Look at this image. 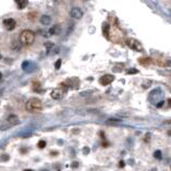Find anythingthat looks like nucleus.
Masks as SVG:
<instances>
[{"instance_id":"nucleus-17","label":"nucleus","mask_w":171,"mask_h":171,"mask_svg":"<svg viewBox=\"0 0 171 171\" xmlns=\"http://www.w3.org/2000/svg\"><path fill=\"white\" fill-rule=\"evenodd\" d=\"M123 67H124V65H123L122 63L115 64V67H113V71L115 72V73H121V72L123 71Z\"/></svg>"},{"instance_id":"nucleus-32","label":"nucleus","mask_w":171,"mask_h":171,"mask_svg":"<svg viewBox=\"0 0 171 171\" xmlns=\"http://www.w3.org/2000/svg\"><path fill=\"white\" fill-rule=\"evenodd\" d=\"M124 165H125V164H124V161H120V164H119V167H121V168H123V167H124Z\"/></svg>"},{"instance_id":"nucleus-13","label":"nucleus","mask_w":171,"mask_h":171,"mask_svg":"<svg viewBox=\"0 0 171 171\" xmlns=\"http://www.w3.org/2000/svg\"><path fill=\"white\" fill-rule=\"evenodd\" d=\"M102 30H103V34L105 36L106 38H109V30H110V26L108 25V23H104L102 26Z\"/></svg>"},{"instance_id":"nucleus-7","label":"nucleus","mask_w":171,"mask_h":171,"mask_svg":"<svg viewBox=\"0 0 171 171\" xmlns=\"http://www.w3.org/2000/svg\"><path fill=\"white\" fill-rule=\"evenodd\" d=\"M21 69L26 72V73H32V72L36 71L38 65L32 61H24L21 63Z\"/></svg>"},{"instance_id":"nucleus-30","label":"nucleus","mask_w":171,"mask_h":171,"mask_svg":"<svg viewBox=\"0 0 171 171\" xmlns=\"http://www.w3.org/2000/svg\"><path fill=\"white\" fill-rule=\"evenodd\" d=\"M150 136H151V134H147L146 138H144V141H149V140H150Z\"/></svg>"},{"instance_id":"nucleus-10","label":"nucleus","mask_w":171,"mask_h":171,"mask_svg":"<svg viewBox=\"0 0 171 171\" xmlns=\"http://www.w3.org/2000/svg\"><path fill=\"white\" fill-rule=\"evenodd\" d=\"M115 80V77L113 76V75H104V76H102L100 78V84H102V86H108L109 84H111V82Z\"/></svg>"},{"instance_id":"nucleus-12","label":"nucleus","mask_w":171,"mask_h":171,"mask_svg":"<svg viewBox=\"0 0 171 171\" xmlns=\"http://www.w3.org/2000/svg\"><path fill=\"white\" fill-rule=\"evenodd\" d=\"M138 61H139V63H140L141 65H143V67H148V65L153 63V59L150 58V57H142V58H140Z\"/></svg>"},{"instance_id":"nucleus-1","label":"nucleus","mask_w":171,"mask_h":171,"mask_svg":"<svg viewBox=\"0 0 171 171\" xmlns=\"http://www.w3.org/2000/svg\"><path fill=\"white\" fill-rule=\"evenodd\" d=\"M42 108H43L42 101L36 97H32L26 103V109L28 110L29 113H40Z\"/></svg>"},{"instance_id":"nucleus-8","label":"nucleus","mask_w":171,"mask_h":171,"mask_svg":"<svg viewBox=\"0 0 171 171\" xmlns=\"http://www.w3.org/2000/svg\"><path fill=\"white\" fill-rule=\"evenodd\" d=\"M71 16L74 19H80V18L84 16V11L81 8L79 7H74V8L71 10Z\"/></svg>"},{"instance_id":"nucleus-4","label":"nucleus","mask_w":171,"mask_h":171,"mask_svg":"<svg viewBox=\"0 0 171 171\" xmlns=\"http://www.w3.org/2000/svg\"><path fill=\"white\" fill-rule=\"evenodd\" d=\"M163 98H164V93L159 88L151 91V93L149 94V101L154 105H157L159 102L164 101Z\"/></svg>"},{"instance_id":"nucleus-25","label":"nucleus","mask_w":171,"mask_h":171,"mask_svg":"<svg viewBox=\"0 0 171 171\" xmlns=\"http://www.w3.org/2000/svg\"><path fill=\"white\" fill-rule=\"evenodd\" d=\"M71 167H72L73 169L78 168V167H79V163H78V161H73V163L71 164Z\"/></svg>"},{"instance_id":"nucleus-6","label":"nucleus","mask_w":171,"mask_h":171,"mask_svg":"<svg viewBox=\"0 0 171 171\" xmlns=\"http://www.w3.org/2000/svg\"><path fill=\"white\" fill-rule=\"evenodd\" d=\"M125 43H126V45H127L130 49H133V50L139 51V53L143 51V46H142V44H141L140 42L138 41V40H136V38H127V40H126Z\"/></svg>"},{"instance_id":"nucleus-38","label":"nucleus","mask_w":171,"mask_h":171,"mask_svg":"<svg viewBox=\"0 0 171 171\" xmlns=\"http://www.w3.org/2000/svg\"><path fill=\"white\" fill-rule=\"evenodd\" d=\"M43 171H47V170H43Z\"/></svg>"},{"instance_id":"nucleus-37","label":"nucleus","mask_w":171,"mask_h":171,"mask_svg":"<svg viewBox=\"0 0 171 171\" xmlns=\"http://www.w3.org/2000/svg\"><path fill=\"white\" fill-rule=\"evenodd\" d=\"M168 134H169V135H171V132H168Z\"/></svg>"},{"instance_id":"nucleus-24","label":"nucleus","mask_w":171,"mask_h":171,"mask_svg":"<svg viewBox=\"0 0 171 171\" xmlns=\"http://www.w3.org/2000/svg\"><path fill=\"white\" fill-rule=\"evenodd\" d=\"M61 63H62V61H61V59H59L58 61L55 63V69L56 70H59L60 67H61Z\"/></svg>"},{"instance_id":"nucleus-20","label":"nucleus","mask_w":171,"mask_h":171,"mask_svg":"<svg viewBox=\"0 0 171 171\" xmlns=\"http://www.w3.org/2000/svg\"><path fill=\"white\" fill-rule=\"evenodd\" d=\"M154 157L157 159H161V151L159 150L155 151V152H154Z\"/></svg>"},{"instance_id":"nucleus-23","label":"nucleus","mask_w":171,"mask_h":171,"mask_svg":"<svg viewBox=\"0 0 171 171\" xmlns=\"http://www.w3.org/2000/svg\"><path fill=\"white\" fill-rule=\"evenodd\" d=\"M45 46H46V48H47V51L49 53V50H50V49L54 47V44L51 43V42H47V43L45 44Z\"/></svg>"},{"instance_id":"nucleus-39","label":"nucleus","mask_w":171,"mask_h":171,"mask_svg":"<svg viewBox=\"0 0 171 171\" xmlns=\"http://www.w3.org/2000/svg\"><path fill=\"white\" fill-rule=\"evenodd\" d=\"M0 58H1V56H0Z\"/></svg>"},{"instance_id":"nucleus-19","label":"nucleus","mask_w":171,"mask_h":171,"mask_svg":"<svg viewBox=\"0 0 171 171\" xmlns=\"http://www.w3.org/2000/svg\"><path fill=\"white\" fill-rule=\"evenodd\" d=\"M122 120H119V119H110L107 121V124H115V123H121Z\"/></svg>"},{"instance_id":"nucleus-2","label":"nucleus","mask_w":171,"mask_h":171,"mask_svg":"<svg viewBox=\"0 0 171 171\" xmlns=\"http://www.w3.org/2000/svg\"><path fill=\"white\" fill-rule=\"evenodd\" d=\"M36 34L33 31L31 30H24L21 31V36H19V42L24 45H31L34 42Z\"/></svg>"},{"instance_id":"nucleus-22","label":"nucleus","mask_w":171,"mask_h":171,"mask_svg":"<svg viewBox=\"0 0 171 171\" xmlns=\"http://www.w3.org/2000/svg\"><path fill=\"white\" fill-rule=\"evenodd\" d=\"M9 159H10V156L7 155V154H2L1 157H0V161H9Z\"/></svg>"},{"instance_id":"nucleus-31","label":"nucleus","mask_w":171,"mask_h":171,"mask_svg":"<svg viewBox=\"0 0 171 171\" xmlns=\"http://www.w3.org/2000/svg\"><path fill=\"white\" fill-rule=\"evenodd\" d=\"M164 103H165V102H164V101H161V102H159L158 104L156 105V106H157V107H158V108H161V106H163V105H164Z\"/></svg>"},{"instance_id":"nucleus-18","label":"nucleus","mask_w":171,"mask_h":171,"mask_svg":"<svg viewBox=\"0 0 171 171\" xmlns=\"http://www.w3.org/2000/svg\"><path fill=\"white\" fill-rule=\"evenodd\" d=\"M41 84L40 82H33L32 84V90H33L34 92H41Z\"/></svg>"},{"instance_id":"nucleus-11","label":"nucleus","mask_w":171,"mask_h":171,"mask_svg":"<svg viewBox=\"0 0 171 171\" xmlns=\"http://www.w3.org/2000/svg\"><path fill=\"white\" fill-rule=\"evenodd\" d=\"M60 32H61V25H59V24L51 26L48 30L49 36H57V34H60Z\"/></svg>"},{"instance_id":"nucleus-36","label":"nucleus","mask_w":171,"mask_h":171,"mask_svg":"<svg viewBox=\"0 0 171 171\" xmlns=\"http://www.w3.org/2000/svg\"><path fill=\"white\" fill-rule=\"evenodd\" d=\"M24 171H33V170H32V169H25Z\"/></svg>"},{"instance_id":"nucleus-29","label":"nucleus","mask_w":171,"mask_h":171,"mask_svg":"<svg viewBox=\"0 0 171 171\" xmlns=\"http://www.w3.org/2000/svg\"><path fill=\"white\" fill-rule=\"evenodd\" d=\"M88 93H91V91H87V92H81V93H80V95H81V96H86V95H88Z\"/></svg>"},{"instance_id":"nucleus-27","label":"nucleus","mask_w":171,"mask_h":171,"mask_svg":"<svg viewBox=\"0 0 171 171\" xmlns=\"http://www.w3.org/2000/svg\"><path fill=\"white\" fill-rule=\"evenodd\" d=\"M152 84V82H151V80H148L147 82L142 84V88H143V89H147V88L150 87V84Z\"/></svg>"},{"instance_id":"nucleus-15","label":"nucleus","mask_w":171,"mask_h":171,"mask_svg":"<svg viewBox=\"0 0 171 171\" xmlns=\"http://www.w3.org/2000/svg\"><path fill=\"white\" fill-rule=\"evenodd\" d=\"M16 3H17L18 10H23L25 7L28 5V1H27V0H17Z\"/></svg>"},{"instance_id":"nucleus-3","label":"nucleus","mask_w":171,"mask_h":171,"mask_svg":"<svg viewBox=\"0 0 171 171\" xmlns=\"http://www.w3.org/2000/svg\"><path fill=\"white\" fill-rule=\"evenodd\" d=\"M69 89V86L67 84V82H61L59 84V87L54 89L51 91L50 96L54 98V100H61L62 97L64 96V93L67 91Z\"/></svg>"},{"instance_id":"nucleus-34","label":"nucleus","mask_w":171,"mask_h":171,"mask_svg":"<svg viewBox=\"0 0 171 171\" xmlns=\"http://www.w3.org/2000/svg\"><path fill=\"white\" fill-rule=\"evenodd\" d=\"M165 123H166V124H171V119H170V120H167V121H165Z\"/></svg>"},{"instance_id":"nucleus-28","label":"nucleus","mask_w":171,"mask_h":171,"mask_svg":"<svg viewBox=\"0 0 171 171\" xmlns=\"http://www.w3.org/2000/svg\"><path fill=\"white\" fill-rule=\"evenodd\" d=\"M82 152H84V154H88V153L90 152V149H89V148H84Z\"/></svg>"},{"instance_id":"nucleus-14","label":"nucleus","mask_w":171,"mask_h":171,"mask_svg":"<svg viewBox=\"0 0 171 171\" xmlns=\"http://www.w3.org/2000/svg\"><path fill=\"white\" fill-rule=\"evenodd\" d=\"M40 21H41L42 25L47 26V25H49V24H50L51 18H50V16H48V15H42L41 18H40Z\"/></svg>"},{"instance_id":"nucleus-35","label":"nucleus","mask_w":171,"mask_h":171,"mask_svg":"<svg viewBox=\"0 0 171 171\" xmlns=\"http://www.w3.org/2000/svg\"><path fill=\"white\" fill-rule=\"evenodd\" d=\"M2 79V73H1V72H0V80Z\"/></svg>"},{"instance_id":"nucleus-33","label":"nucleus","mask_w":171,"mask_h":171,"mask_svg":"<svg viewBox=\"0 0 171 171\" xmlns=\"http://www.w3.org/2000/svg\"><path fill=\"white\" fill-rule=\"evenodd\" d=\"M167 102H168L169 107H171V97H170V98H168V101H167Z\"/></svg>"},{"instance_id":"nucleus-26","label":"nucleus","mask_w":171,"mask_h":171,"mask_svg":"<svg viewBox=\"0 0 171 171\" xmlns=\"http://www.w3.org/2000/svg\"><path fill=\"white\" fill-rule=\"evenodd\" d=\"M138 73V70H135V69H130L126 72V74H137Z\"/></svg>"},{"instance_id":"nucleus-9","label":"nucleus","mask_w":171,"mask_h":171,"mask_svg":"<svg viewBox=\"0 0 171 171\" xmlns=\"http://www.w3.org/2000/svg\"><path fill=\"white\" fill-rule=\"evenodd\" d=\"M3 26H4V28L8 31H12L15 29L16 21L15 19H13V18H7V19L3 21Z\"/></svg>"},{"instance_id":"nucleus-5","label":"nucleus","mask_w":171,"mask_h":171,"mask_svg":"<svg viewBox=\"0 0 171 171\" xmlns=\"http://www.w3.org/2000/svg\"><path fill=\"white\" fill-rule=\"evenodd\" d=\"M18 123H19V120H18L17 115H9V117L7 118V120L4 121V123H3L2 125H1V127H0V128H1L2 130H9L11 126L16 125V124H18Z\"/></svg>"},{"instance_id":"nucleus-16","label":"nucleus","mask_w":171,"mask_h":171,"mask_svg":"<svg viewBox=\"0 0 171 171\" xmlns=\"http://www.w3.org/2000/svg\"><path fill=\"white\" fill-rule=\"evenodd\" d=\"M21 42H17V41L12 42V45H11V48H12L13 50L19 51V50H21Z\"/></svg>"},{"instance_id":"nucleus-21","label":"nucleus","mask_w":171,"mask_h":171,"mask_svg":"<svg viewBox=\"0 0 171 171\" xmlns=\"http://www.w3.org/2000/svg\"><path fill=\"white\" fill-rule=\"evenodd\" d=\"M45 147H46V141L41 140V141H38V149H44Z\"/></svg>"}]
</instances>
